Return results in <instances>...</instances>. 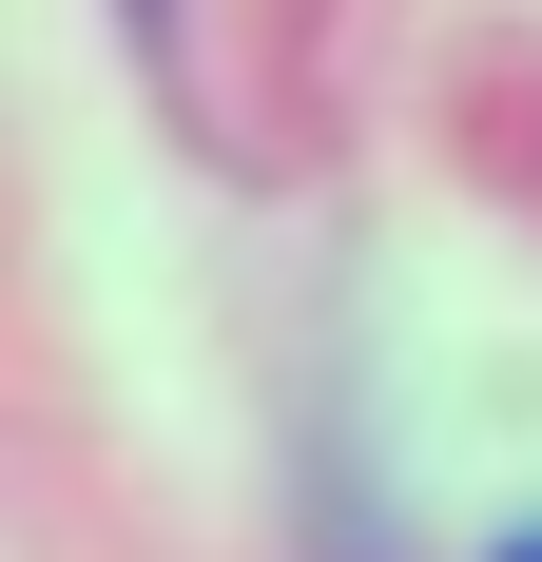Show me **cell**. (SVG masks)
I'll return each mask as SVG.
<instances>
[{"label": "cell", "instance_id": "6da1fadb", "mask_svg": "<svg viewBox=\"0 0 542 562\" xmlns=\"http://www.w3.org/2000/svg\"><path fill=\"white\" fill-rule=\"evenodd\" d=\"M523 562H542V543H523Z\"/></svg>", "mask_w": 542, "mask_h": 562}]
</instances>
